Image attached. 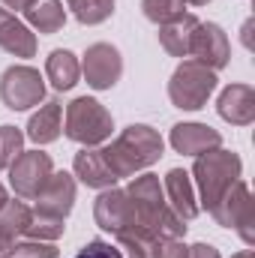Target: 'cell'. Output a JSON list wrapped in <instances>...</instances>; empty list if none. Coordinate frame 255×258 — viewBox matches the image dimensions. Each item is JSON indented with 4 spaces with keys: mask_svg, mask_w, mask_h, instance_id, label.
Wrapping results in <instances>:
<instances>
[{
    "mask_svg": "<svg viewBox=\"0 0 255 258\" xmlns=\"http://www.w3.org/2000/svg\"><path fill=\"white\" fill-rule=\"evenodd\" d=\"M129 210H132V222L120 237H150V240H180L186 234L183 219L168 207L162 183L156 174H141L129 183L126 189Z\"/></svg>",
    "mask_w": 255,
    "mask_h": 258,
    "instance_id": "cell-1",
    "label": "cell"
},
{
    "mask_svg": "<svg viewBox=\"0 0 255 258\" xmlns=\"http://www.w3.org/2000/svg\"><path fill=\"white\" fill-rule=\"evenodd\" d=\"M162 147L165 144L156 129L144 126V123H132L108 147H102V156H105L111 174L120 180V177H132L141 168H150L162 156Z\"/></svg>",
    "mask_w": 255,
    "mask_h": 258,
    "instance_id": "cell-2",
    "label": "cell"
},
{
    "mask_svg": "<svg viewBox=\"0 0 255 258\" xmlns=\"http://www.w3.org/2000/svg\"><path fill=\"white\" fill-rule=\"evenodd\" d=\"M240 156L234 150H210V153H201L195 156V165H192V174H195V186L201 195V207L207 213H213V207L225 198V192L240 180Z\"/></svg>",
    "mask_w": 255,
    "mask_h": 258,
    "instance_id": "cell-3",
    "label": "cell"
},
{
    "mask_svg": "<svg viewBox=\"0 0 255 258\" xmlns=\"http://www.w3.org/2000/svg\"><path fill=\"white\" fill-rule=\"evenodd\" d=\"M114 120L105 111L102 102L90 99V96H78L66 105V138L84 147H96L105 138H111Z\"/></svg>",
    "mask_w": 255,
    "mask_h": 258,
    "instance_id": "cell-4",
    "label": "cell"
},
{
    "mask_svg": "<svg viewBox=\"0 0 255 258\" xmlns=\"http://www.w3.org/2000/svg\"><path fill=\"white\" fill-rule=\"evenodd\" d=\"M216 72L207 69L198 60H183V63L174 69L171 81H168V96L177 108L183 111H195V108H204V102L210 99V93L216 90Z\"/></svg>",
    "mask_w": 255,
    "mask_h": 258,
    "instance_id": "cell-5",
    "label": "cell"
},
{
    "mask_svg": "<svg viewBox=\"0 0 255 258\" xmlns=\"http://www.w3.org/2000/svg\"><path fill=\"white\" fill-rule=\"evenodd\" d=\"M210 216H213L219 225L234 228V231L243 237L246 246L255 243V201H252V195H249V186H246L243 180H237V183L225 192V198L213 207Z\"/></svg>",
    "mask_w": 255,
    "mask_h": 258,
    "instance_id": "cell-6",
    "label": "cell"
},
{
    "mask_svg": "<svg viewBox=\"0 0 255 258\" xmlns=\"http://www.w3.org/2000/svg\"><path fill=\"white\" fill-rule=\"evenodd\" d=\"M45 96V81L33 66H9L0 75V99L12 111H27Z\"/></svg>",
    "mask_w": 255,
    "mask_h": 258,
    "instance_id": "cell-7",
    "label": "cell"
},
{
    "mask_svg": "<svg viewBox=\"0 0 255 258\" xmlns=\"http://www.w3.org/2000/svg\"><path fill=\"white\" fill-rule=\"evenodd\" d=\"M54 174L51 156L42 150H21L15 156V162L9 165V183L18 198H36L42 192V186L48 183V177Z\"/></svg>",
    "mask_w": 255,
    "mask_h": 258,
    "instance_id": "cell-8",
    "label": "cell"
},
{
    "mask_svg": "<svg viewBox=\"0 0 255 258\" xmlns=\"http://www.w3.org/2000/svg\"><path fill=\"white\" fill-rule=\"evenodd\" d=\"M81 72H84V78H87V84L93 90H111L123 75V57H120V51L114 45L96 42V45L87 48Z\"/></svg>",
    "mask_w": 255,
    "mask_h": 258,
    "instance_id": "cell-9",
    "label": "cell"
},
{
    "mask_svg": "<svg viewBox=\"0 0 255 258\" xmlns=\"http://www.w3.org/2000/svg\"><path fill=\"white\" fill-rule=\"evenodd\" d=\"M189 57H195L198 63H204L207 69H222L231 57L228 48V36L219 24H204L198 21L195 33H192V45H189Z\"/></svg>",
    "mask_w": 255,
    "mask_h": 258,
    "instance_id": "cell-10",
    "label": "cell"
},
{
    "mask_svg": "<svg viewBox=\"0 0 255 258\" xmlns=\"http://www.w3.org/2000/svg\"><path fill=\"white\" fill-rule=\"evenodd\" d=\"M93 216H96V225L108 234H123L132 222V210H129V198L126 189H105V192L96 198L93 204Z\"/></svg>",
    "mask_w": 255,
    "mask_h": 258,
    "instance_id": "cell-11",
    "label": "cell"
},
{
    "mask_svg": "<svg viewBox=\"0 0 255 258\" xmlns=\"http://www.w3.org/2000/svg\"><path fill=\"white\" fill-rule=\"evenodd\" d=\"M33 201H36V213L66 219L72 204H75V180H72V174H66V171L51 174L48 183L42 186V192L36 195Z\"/></svg>",
    "mask_w": 255,
    "mask_h": 258,
    "instance_id": "cell-12",
    "label": "cell"
},
{
    "mask_svg": "<svg viewBox=\"0 0 255 258\" xmlns=\"http://www.w3.org/2000/svg\"><path fill=\"white\" fill-rule=\"evenodd\" d=\"M216 111L222 120L234 123V126H249L255 120V90L249 84H231L219 93Z\"/></svg>",
    "mask_w": 255,
    "mask_h": 258,
    "instance_id": "cell-13",
    "label": "cell"
},
{
    "mask_svg": "<svg viewBox=\"0 0 255 258\" xmlns=\"http://www.w3.org/2000/svg\"><path fill=\"white\" fill-rule=\"evenodd\" d=\"M222 144V135L207 123H177L171 129V147L186 156H201L210 153Z\"/></svg>",
    "mask_w": 255,
    "mask_h": 258,
    "instance_id": "cell-14",
    "label": "cell"
},
{
    "mask_svg": "<svg viewBox=\"0 0 255 258\" xmlns=\"http://www.w3.org/2000/svg\"><path fill=\"white\" fill-rule=\"evenodd\" d=\"M162 192H165V201H168V207L183 219V222H189L198 216V201H195V189H192V180L189 174L183 171V168H171L168 174H165V183H162Z\"/></svg>",
    "mask_w": 255,
    "mask_h": 258,
    "instance_id": "cell-15",
    "label": "cell"
},
{
    "mask_svg": "<svg viewBox=\"0 0 255 258\" xmlns=\"http://www.w3.org/2000/svg\"><path fill=\"white\" fill-rule=\"evenodd\" d=\"M0 48L12 57H33L36 54V36L24 21H18L12 12L0 6Z\"/></svg>",
    "mask_w": 255,
    "mask_h": 258,
    "instance_id": "cell-16",
    "label": "cell"
},
{
    "mask_svg": "<svg viewBox=\"0 0 255 258\" xmlns=\"http://www.w3.org/2000/svg\"><path fill=\"white\" fill-rule=\"evenodd\" d=\"M75 177L90 189H111L117 183V177L111 174V168L102 156V150H90V147L75 153Z\"/></svg>",
    "mask_w": 255,
    "mask_h": 258,
    "instance_id": "cell-17",
    "label": "cell"
},
{
    "mask_svg": "<svg viewBox=\"0 0 255 258\" xmlns=\"http://www.w3.org/2000/svg\"><path fill=\"white\" fill-rule=\"evenodd\" d=\"M195 27H198V18H195V15H186V12H183L180 18L162 24V30H159L162 48H165L171 57H189V45H192Z\"/></svg>",
    "mask_w": 255,
    "mask_h": 258,
    "instance_id": "cell-18",
    "label": "cell"
},
{
    "mask_svg": "<svg viewBox=\"0 0 255 258\" xmlns=\"http://www.w3.org/2000/svg\"><path fill=\"white\" fill-rule=\"evenodd\" d=\"M60 111H63V105H60L57 99H48V102L30 117V123H27V138L36 141V144H51V141H57V135H60Z\"/></svg>",
    "mask_w": 255,
    "mask_h": 258,
    "instance_id": "cell-19",
    "label": "cell"
},
{
    "mask_svg": "<svg viewBox=\"0 0 255 258\" xmlns=\"http://www.w3.org/2000/svg\"><path fill=\"white\" fill-rule=\"evenodd\" d=\"M27 222H30L27 204H21V201H6V204L0 207V252H6V249L15 246V240L24 234Z\"/></svg>",
    "mask_w": 255,
    "mask_h": 258,
    "instance_id": "cell-20",
    "label": "cell"
},
{
    "mask_svg": "<svg viewBox=\"0 0 255 258\" xmlns=\"http://www.w3.org/2000/svg\"><path fill=\"white\" fill-rule=\"evenodd\" d=\"M45 75H48V81L54 84V90H72V87L78 84L81 63L75 60L72 51L57 48V51H51V57H48V63H45Z\"/></svg>",
    "mask_w": 255,
    "mask_h": 258,
    "instance_id": "cell-21",
    "label": "cell"
},
{
    "mask_svg": "<svg viewBox=\"0 0 255 258\" xmlns=\"http://www.w3.org/2000/svg\"><path fill=\"white\" fill-rule=\"evenodd\" d=\"M24 15L39 33H57L66 24V9L60 0H36L30 9H24Z\"/></svg>",
    "mask_w": 255,
    "mask_h": 258,
    "instance_id": "cell-22",
    "label": "cell"
},
{
    "mask_svg": "<svg viewBox=\"0 0 255 258\" xmlns=\"http://www.w3.org/2000/svg\"><path fill=\"white\" fill-rule=\"evenodd\" d=\"M66 6L81 24H102L114 12V0H66Z\"/></svg>",
    "mask_w": 255,
    "mask_h": 258,
    "instance_id": "cell-23",
    "label": "cell"
},
{
    "mask_svg": "<svg viewBox=\"0 0 255 258\" xmlns=\"http://www.w3.org/2000/svg\"><path fill=\"white\" fill-rule=\"evenodd\" d=\"M63 231H66L63 219L45 216V213H30V222H27V228H24V234H27L30 240H45V243H54Z\"/></svg>",
    "mask_w": 255,
    "mask_h": 258,
    "instance_id": "cell-24",
    "label": "cell"
},
{
    "mask_svg": "<svg viewBox=\"0 0 255 258\" xmlns=\"http://www.w3.org/2000/svg\"><path fill=\"white\" fill-rule=\"evenodd\" d=\"M141 9H144V15H147L153 24L162 27V24L180 18L183 9H186V3H183V0H141Z\"/></svg>",
    "mask_w": 255,
    "mask_h": 258,
    "instance_id": "cell-25",
    "label": "cell"
},
{
    "mask_svg": "<svg viewBox=\"0 0 255 258\" xmlns=\"http://www.w3.org/2000/svg\"><path fill=\"white\" fill-rule=\"evenodd\" d=\"M24 135L15 126H0V168H9L15 162V156L21 153Z\"/></svg>",
    "mask_w": 255,
    "mask_h": 258,
    "instance_id": "cell-26",
    "label": "cell"
},
{
    "mask_svg": "<svg viewBox=\"0 0 255 258\" xmlns=\"http://www.w3.org/2000/svg\"><path fill=\"white\" fill-rule=\"evenodd\" d=\"M3 258H57V246L45 243V240H30V243H18V246L6 249Z\"/></svg>",
    "mask_w": 255,
    "mask_h": 258,
    "instance_id": "cell-27",
    "label": "cell"
},
{
    "mask_svg": "<svg viewBox=\"0 0 255 258\" xmlns=\"http://www.w3.org/2000/svg\"><path fill=\"white\" fill-rule=\"evenodd\" d=\"M75 258H123L117 246H111L108 240H90Z\"/></svg>",
    "mask_w": 255,
    "mask_h": 258,
    "instance_id": "cell-28",
    "label": "cell"
},
{
    "mask_svg": "<svg viewBox=\"0 0 255 258\" xmlns=\"http://www.w3.org/2000/svg\"><path fill=\"white\" fill-rule=\"evenodd\" d=\"M186 252H189V246H183L180 240H162L153 258H186Z\"/></svg>",
    "mask_w": 255,
    "mask_h": 258,
    "instance_id": "cell-29",
    "label": "cell"
},
{
    "mask_svg": "<svg viewBox=\"0 0 255 258\" xmlns=\"http://www.w3.org/2000/svg\"><path fill=\"white\" fill-rule=\"evenodd\" d=\"M186 258H219V249L210 243H195V246H189Z\"/></svg>",
    "mask_w": 255,
    "mask_h": 258,
    "instance_id": "cell-30",
    "label": "cell"
},
{
    "mask_svg": "<svg viewBox=\"0 0 255 258\" xmlns=\"http://www.w3.org/2000/svg\"><path fill=\"white\" fill-rule=\"evenodd\" d=\"M0 3H6L9 9H30L36 0H0Z\"/></svg>",
    "mask_w": 255,
    "mask_h": 258,
    "instance_id": "cell-31",
    "label": "cell"
},
{
    "mask_svg": "<svg viewBox=\"0 0 255 258\" xmlns=\"http://www.w3.org/2000/svg\"><path fill=\"white\" fill-rule=\"evenodd\" d=\"M231 258H255V255H252V249H243V252H237V255H231Z\"/></svg>",
    "mask_w": 255,
    "mask_h": 258,
    "instance_id": "cell-32",
    "label": "cell"
},
{
    "mask_svg": "<svg viewBox=\"0 0 255 258\" xmlns=\"http://www.w3.org/2000/svg\"><path fill=\"white\" fill-rule=\"evenodd\" d=\"M183 3H192V6H207L210 0H183Z\"/></svg>",
    "mask_w": 255,
    "mask_h": 258,
    "instance_id": "cell-33",
    "label": "cell"
},
{
    "mask_svg": "<svg viewBox=\"0 0 255 258\" xmlns=\"http://www.w3.org/2000/svg\"><path fill=\"white\" fill-rule=\"evenodd\" d=\"M6 201H9V198H6V189H3V186H0V207H3V204H6Z\"/></svg>",
    "mask_w": 255,
    "mask_h": 258,
    "instance_id": "cell-34",
    "label": "cell"
}]
</instances>
